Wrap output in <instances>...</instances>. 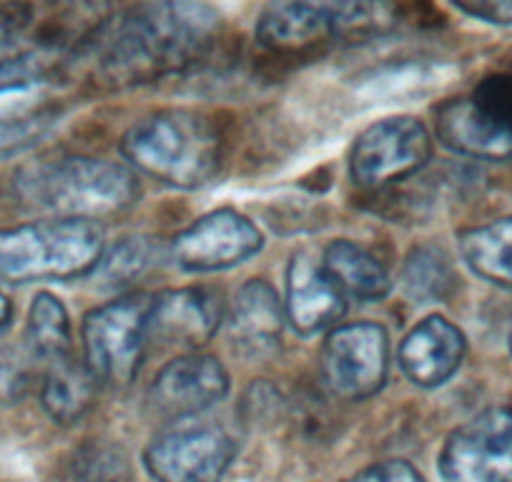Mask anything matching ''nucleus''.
Segmentation results:
<instances>
[{
	"mask_svg": "<svg viewBox=\"0 0 512 482\" xmlns=\"http://www.w3.org/2000/svg\"><path fill=\"white\" fill-rule=\"evenodd\" d=\"M98 385L88 365L76 354L68 352L63 357L51 359L43 365L41 382V402L43 410L58 422V425H71L78 422L93 405H96Z\"/></svg>",
	"mask_w": 512,
	"mask_h": 482,
	"instance_id": "6ab92c4d",
	"label": "nucleus"
},
{
	"mask_svg": "<svg viewBox=\"0 0 512 482\" xmlns=\"http://www.w3.org/2000/svg\"><path fill=\"white\" fill-rule=\"evenodd\" d=\"M460 252L477 277L512 289V216L465 231L460 236Z\"/></svg>",
	"mask_w": 512,
	"mask_h": 482,
	"instance_id": "412c9836",
	"label": "nucleus"
},
{
	"mask_svg": "<svg viewBox=\"0 0 512 482\" xmlns=\"http://www.w3.org/2000/svg\"><path fill=\"white\" fill-rule=\"evenodd\" d=\"M322 264L344 297L359 299V302H379L392 289L387 269L354 241H332L324 249Z\"/></svg>",
	"mask_w": 512,
	"mask_h": 482,
	"instance_id": "aec40b11",
	"label": "nucleus"
},
{
	"mask_svg": "<svg viewBox=\"0 0 512 482\" xmlns=\"http://www.w3.org/2000/svg\"><path fill=\"white\" fill-rule=\"evenodd\" d=\"M327 390L347 402H362L382 390L390 372V337L372 322L344 324L329 332L319 357Z\"/></svg>",
	"mask_w": 512,
	"mask_h": 482,
	"instance_id": "1a4fd4ad",
	"label": "nucleus"
},
{
	"mask_svg": "<svg viewBox=\"0 0 512 482\" xmlns=\"http://www.w3.org/2000/svg\"><path fill=\"white\" fill-rule=\"evenodd\" d=\"M282 302L277 292L262 279L246 282L236 292L229 309V337L239 352L249 357L269 354L277 349L284 327Z\"/></svg>",
	"mask_w": 512,
	"mask_h": 482,
	"instance_id": "a211bd4d",
	"label": "nucleus"
},
{
	"mask_svg": "<svg viewBox=\"0 0 512 482\" xmlns=\"http://www.w3.org/2000/svg\"><path fill=\"white\" fill-rule=\"evenodd\" d=\"M344 294L327 274L322 262L299 252L292 257L287 272V302L284 312L299 334L327 329L344 314Z\"/></svg>",
	"mask_w": 512,
	"mask_h": 482,
	"instance_id": "dca6fc26",
	"label": "nucleus"
},
{
	"mask_svg": "<svg viewBox=\"0 0 512 482\" xmlns=\"http://www.w3.org/2000/svg\"><path fill=\"white\" fill-rule=\"evenodd\" d=\"M11 317H13L11 302H8L6 294L0 292V334H3L8 329V324H11Z\"/></svg>",
	"mask_w": 512,
	"mask_h": 482,
	"instance_id": "7c9ffc66",
	"label": "nucleus"
},
{
	"mask_svg": "<svg viewBox=\"0 0 512 482\" xmlns=\"http://www.w3.org/2000/svg\"><path fill=\"white\" fill-rule=\"evenodd\" d=\"M16 194L26 206L56 214V219L96 221L134 206L139 181L116 161L63 156L18 171Z\"/></svg>",
	"mask_w": 512,
	"mask_h": 482,
	"instance_id": "7ed1b4c3",
	"label": "nucleus"
},
{
	"mask_svg": "<svg viewBox=\"0 0 512 482\" xmlns=\"http://www.w3.org/2000/svg\"><path fill=\"white\" fill-rule=\"evenodd\" d=\"M229 392V372L209 354H184L164 367L151 385V402L164 415L184 420L219 405Z\"/></svg>",
	"mask_w": 512,
	"mask_h": 482,
	"instance_id": "ddd939ff",
	"label": "nucleus"
},
{
	"mask_svg": "<svg viewBox=\"0 0 512 482\" xmlns=\"http://www.w3.org/2000/svg\"><path fill=\"white\" fill-rule=\"evenodd\" d=\"M465 334L445 317H427L400 344V367L417 387H440L460 370Z\"/></svg>",
	"mask_w": 512,
	"mask_h": 482,
	"instance_id": "2eb2a0df",
	"label": "nucleus"
},
{
	"mask_svg": "<svg viewBox=\"0 0 512 482\" xmlns=\"http://www.w3.org/2000/svg\"><path fill=\"white\" fill-rule=\"evenodd\" d=\"M437 139L450 151L472 159H510L512 131L492 121L472 98H452L437 108Z\"/></svg>",
	"mask_w": 512,
	"mask_h": 482,
	"instance_id": "f3484780",
	"label": "nucleus"
},
{
	"mask_svg": "<svg viewBox=\"0 0 512 482\" xmlns=\"http://www.w3.org/2000/svg\"><path fill=\"white\" fill-rule=\"evenodd\" d=\"M262 231L234 209H216L176 234L171 252L186 272H221L262 249Z\"/></svg>",
	"mask_w": 512,
	"mask_h": 482,
	"instance_id": "f8f14e48",
	"label": "nucleus"
},
{
	"mask_svg": "<svg viewBox=\"0 0 512 482\" xmlns=\"http://www.w3.org/2000/svg\"><path fill=\"white\" fill-rule=\"evenodd\" d=\"M151 297H126L93 309L83 319V362L101 385H128L139 375L149 342Z\"/></svg>",
	"mask_w": 512,
	"mask_h": 482,
	"instance_id": "0eeeda50",
	"label": "nucleus"
},
{
	"mask_svg": "<svg viewBox=\"0 0 512 482\" xmlns=\"http://www.w3.org/2000/svg\"><path fill=\"white\" fill-rule=\"evenodd\" d=\"M397 0H269L254 36L277 53L312 51L339 41H364L392 31Z\"/></svg>",
	"mask_w": 512,
	"mask_h": 482,
	"instance_id": "20e7f679",
	"label": "nucleus"
},
{
	"mask_svg": "<svg viewBox=\"0 0 512 482\" xmlns=\"http://www.w3.org/2000/svg\"><path fill=\"white\" fill-rule=\"evenodd\" d=\"M51 124L53 116L46 111H0V161L36 146Z\"/></svg>",
	"mask_w": 512,
	"mask_h": 482,
	"instance_id": "a878e982",
	"label": "nucleus"
},
{
	"mask_svg": "<svg viewBox=\"0 0 512 482\" xmlns=\"http://www.w3.org/2000/svg\"><path fill=\"white\" fill-rule=\"evenodd\" d=\"M108 18V0H18L16 21L0 36V93L51 78L88 51Z\"/></svg>",
	"mask_w": 512,
	"mask_h": 482,
	"instance_id": "f03ea898",
	"label": "nucleus"
},
{
	"mask_svg": "<svg viewBox=\"0 0 512 482\" xmlns=\"http://www.w3.org/2000/svg\"><path fill=\"white\" fill-rule=\"evenodd\" d=\"M224 319L219 292L209 287L166 289L151 297L149 339L166 347L199 349L209 342Z\"/></svg>",
	"mask_w": 512,
	"mask_h": 482,
	"instance_id": "4468645a",
	"label": "nucleus"
},
{
	"mask_svg": "<svg viewBox=\"0 0 512 482\" xmlns=\"http://www.w3.org/2000/svg\"><path fill=\"white\" fill-rule=\"evenodd\" d=\"M151 254H154V247H151L149 239L128 236L108 252L103 249L93 274L98 277V282H103V287H121V284L139 279L149 269Z\"/></svg>",
	"mask_w": 512,
	"mask_h": 482,
	"instance_id": "393cba45",
	"label": "nucleus"
},
{
	"mask_svg": "<svg viewBox=\"0 0 512 482\" xmlns=\"http://www.w3.org/2000/svg\"><path fill=\"white\" fill-rule=\"evenodd\" d=\"M465 16L492 26H512V0H452Z\"/></svg>",
	"mask_w": 512,
	"mask_h": 482,
	"instance_id": "c756f323",
	"label": "nucleus"
},
{
	"mask_svg": "<svg viewBox=\"0 0 512 482\" xmlns=\"http://www.w3.org/2000/svg\"><path fill=\"white\" fill-rule=\"evenodd\" d=\"M71 482H131V457L118 442L86 440L71 460Z\"/></svg>",
	"mask_w": 512,
	"mask_h": 482,
	"instance_id": "b1692460",
	"label": "nucleus"
},
{
	"mask_svg": "<svg viewBox=\"0 0 512 482\" xmlns=\"http://www.w3.org/2000/svg\"><path fill=\"white\" fill-rule=\"evenodd\" d=\"M221 31L219 11L204 0H144L108 18L86 53L106 86H144L199 66Z\"/></svg>",
	"mask_w": 512,
	"mask_h": 482,
	"instance_id": "f257e3e1",
	"label": "nucleus"
},
{
	"mask_svg": "<svg viewBox=\"0 0 512 482\" xmlns=\"http://www.w3.org/2000/svg\"><path fill=\"white\" fill-rule=\"evenodd\" d=\"M510 349H512V337H510Z\"/></svg>",
	"mask_w": 512,
	"mask_h": 482,
	"instance_id": "2f4dec72",
	"label": "nucleus"
},
{
	"mask_svg": "<svg viewBox=\"0 0 512 482\" xmlns=\"http://www.w3.org/2000/svg\"><path fill=\"white\" fill-rule=\"evenodd\" d=\"M96 221L48 219L0 231V279L58 282L93 272L103 254Z\"/></svg>",
	"mask_w": 512,
	"mask_h": 482,
	"instance_id": "423d86ee",
	"label": "nucleus"
},
{
	"mask_svg": "<svg viewBox=\"0 0 512 482\" xmlns=\"http://www.w3.org/2000/svg\"><path fill=\"white\" fill-rule=\"evenodd\" d=\"M221 136L194 111H161L126 131L121 154L134 169L176 189L206 186L221 166Z\"/></svg>",
	"mask_w": 512,
	"mask_h": 482,
	"instance_id": "39448f33",
	"label": "nucleus"
},
{
	"mask_svg": "<svg viewBox=\"0 0 512 482\" xmlns=\"http://www.w3.org/2000/svg\"><path fill=\"white\" fill-rule=\"evenodd\" d=\"M402 282L410 297L420 302H442L455 287V269L445 252L435 247H417L407 257Z\"/></svg>",
	"mask_w": 512,
	"mask_h": 482,
	"instance_id": "5701e85b",
	"label": "nucleus"
},
{
	"mask_svg": "<svg viewBox=\"0 0 512 482\" xmlns=\"http://www.w3.org/2000/svg\"><path fill=\"white\" fill-rule=\"evenodd\" d=\"M41 359L28 344L0 349V405H16L31 392Z\"/></svg>",
	"mask_w": 512,
	"mask_h": 482,
	"instance_id": "bb28decb",
	"label": "nucleus"
},
{
	"mask_svg": "<svg viewBox=\"0 0 512 482\" xmlns=\"http://www.w3.org/2000/svg\"><path fill=\"white\" fill-rule=\"evenodd\" d=\"M26 344L41 359L43 365L51 359L73 352L71 349V322L61 299L41 292L31 304L26 327Z\"/></svg>",
	"mask_w": 512,
	"mask_h": 482,
	"instance_id": "4be33fe9",
	"label": "nucleus"
},
{
	"mask_svg": "<svg viewBox=\"0 0 512 482\" xmlns=\"http://www.w3.org/2000/svg\"><path fill=\"white\" fill-rule=\"evenodd\" d=\"M432 136L412 116L382 118L357 136L349 154L354 184L377 189L415 174L430 161Z\"/></svg>",
	"mask_w": 512,
	"mask_h": 482,
	"instance_id": "9d476101",
	"label": "nucleus"
},
{
	"mask_svg": "<svg viewBox=\"0 0 512 482\" xmlns=\"http://www.w3.org/2000/svg\"><path fill=\"white\" fill-rule=\"evenodd\" d=\"M445 482H512V407H492L447 437L440 452Z\"/></svg>",
	"mask_w": 512,
	"mask_h": 482,
	"instance_id": "9b49d317",
	"label": "nucleus"
},
{
	"mask_svg": "<svg viewBox=\"0 0 512 482\" xmlns=\"http://www.w3.org/2000/svg\"><path fill=\"white\" fill-rule=\"evenodd\" d=\"M347 482H425V477L405 460H384L357 472Z\"/></svg>",
	"mask_w": 512,
	"mask_h": 482,
	"instance_id": "c85d7f7f",
	"label": "nucleus"
},
{
	"mask_svg": "<svg viewBox=\"0 0 512 482\" xmlns=\"http://www.w3.org/2000/svg\"><path fill=\"white\" fill-rule=\"evenodd\" d=\"M234 457L236 442L224 427L184 417L151 440L144 465L156 482H221Z\"/></svg>",
	"mask_w": 512,
	"mask_h": 482,
	"instance_id": "6e6552de",
	"label": "nucleus"
},
{
	"mask_svg": "<svg viewBox=\"0 0 512 482\" xmlns=\"http://www.w3.org/2000/svg\"><path fill=\"white\" fill-rule=\"evenodd\" d=\"M470 98L492 121L512 131V73L485 78Z\"/></svg>",
	"mask_w": 512,
	"mask_h": 482,
	"instance_id": "cd10ccee",
	"label": "nucleus"
}]
</instances>
